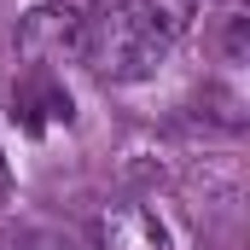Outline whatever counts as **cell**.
<instances>
[{"mask_svg":"<svg viewBox=\"0 0 250 250\" xmlns=\"http://www.w3.org/2000/svg\"><path fill=\"white\" fill-rule=\"evenodd\" d=\"M175 53V35L157 29L151 18L128 12L123 0H111L105 12H87V47H82V64L99 76V82H151Z\"/></svg>","mask_w":250,"mask_h":250,"instance_id":"6da1fadb","label":"cell"},{"mask_svg":"<svg viewBox=\"0 0 250 250\" xmlns=\"http://www.w3.org/2000/svg\"><path fill=\"white\" fill-rule=\"evenodd\" d=\"M82 47H87V12L70 0L29 6L12 35V53L23 70H53V76H64V64H82Z\"/></svg>","mask_w":250,"mask_h":250,"instance_id":"7a4b0ae2","label":"cell"},{"mask_svg":"<svg viewBox=\"0 0 250 250\" xmlns=\"http://www.w3.org/2000/svg\"><path fill=\"white\" fill-rule=\"evenodd\" d=\"M12 123L23 134H53V128H70V87L53 70H23L12 82Z\"/></svg>","mask_w":250,"mask_h":250,"instance_id":"3957f363","label":"cell"},{"mask_svg":"<svg viewBox=\"0 0 250 250\" xmlns=\"http://www.w3.org/2000/svg\"><path fill=\"white\" fill-rule=\"evenodd\" d=\"M93 250H169V233L151 209L140 204H111L93 221Z\"/></svg>","mask_w":250,"mask_h":250,"instance_id":"277c9868","label":"cell"},{"mask_svg":"<svg viewBox=\"0 0 250 250\" xmlns=\"http://www.w3.org/2000/svg\"><path fill=\"white\" fill-rule=\"evenodd\" d=\"M128 12H140V18H151L157 29H169L175 41L192 29V18H198V0H123Z\"/></svg>","mask_w":250,"mask_h":250,"instance_id":"5b68a950","label":"cell"},{"mask_svg":"<svg viewBox=\"0 0 250 250\" xmlns=\"http://www.w3.org/2000/svg\"><path fill=\"white\" fill-rule=\"evenodd\" d=\"M6 192H12V169H6V157H0V204H6Z\"/></svg>","mask_w":250,"mask_h":250,"instance_id":"8992f818","label":"cell"}]
</instances>
